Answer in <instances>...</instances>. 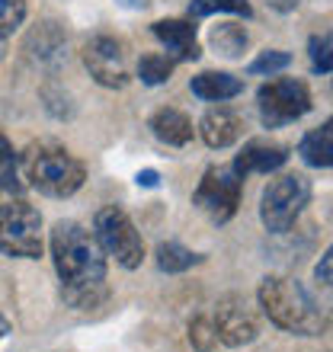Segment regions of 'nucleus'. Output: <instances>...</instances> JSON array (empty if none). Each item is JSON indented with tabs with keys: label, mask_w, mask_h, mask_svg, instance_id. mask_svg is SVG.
<instances>
[{
	"label": "nucleus",
	"mask_w": 333,
	"mask_h": 352,
	"mask_svg": "<svg viewBox=\"0 0 333 352\" xmlns=\"http://www.w3.org/2000/svg\"><path fill=\"white\" fill-rule=\"evenodd\" d=\"M52 260L65 305L90 311L106 301V253L90 231L77 221H58L52 231Z\"/></svg>",
	"instance_id": "1"
},
{
	"label": "nucleus",
	"mask_w": 333,
	"mask_h": 352,
	"mask_svg": "<svg viewBox=\"0 0 333 352\" xmlns=\"http://www.w3.org/2000/svg\"><path fill=\"white\" fill-rule=\"evenodd\" d=\"M259 311L266 314V320L286 333L295 336H317L327 330L324 307L314 301V295L308 292L298 278L288 276H266L259 282L257 292Z\"/></svg>",
	"instance_id": "2"
},
{
	"label": "nucleus",
	"mask_w": 333,
	"mask_h": 352,
	"mask_svg": "<svg viewBox=\"0 0 333 352\" xmlns=\"http://www.w3.org/2000/svg\"><path fill=\"white\" fill-rule=\"evenodd\" d=\"M26 167V179L32 189H39L48 199H67L74 195L83 186V164L67 154L65 148H55V144H39L26 154L23 160Z\"/></svg>",
	"instance_id": "3"
},
{
	"label": "nucleus",
	"mask_w": 333,
	"mask_h": 352,
	"mask_svg": "<svg viewBox=\"0 0 333 352\" xmlns=\"http://www.w3.org/2000/svg\"><path fill=\"white\" fill-rule=\"evenodd\" d=\"M311 202V179L301 173H282L269 179L259 199V221L269 234H286L295 228L305 205Z\"/></svg>",
	"instance_id": "4"
},
{
	"label": "nucleus",
	"mask_w": 333,
	"mask_h": 352,
	"mask_svg": "<svg viewBox=\"0 0 333 352\" xmlns=\"http://www.w3.org/2000/svg\"><path fill=\"white\" fill-rule=\"evenodd\" d=\"M0 253L19 260L42 256V214L13 195L0 202Z\"/></svg>",
	"instance_id": "5"
},
{
	"label": "nucleus",
	"mask_w": 333,
	"mask_h": 352,
	"mask_svg": "<svg viewBox=\"0 0 333 352\" xmlns=\"http://www.w3.org/2000/svg\"><path fill=\"white\" fill-rule=\"evenodd\" d=\"M93 237L106 256L119 263L122 269H138L144 260V241L135 231V224L119 205H106L93 218Z\"/></svg>",
	"instance_id": "6"
},
{
	"label": "nucleus",
	"mask_w": 333,
	"mask_h": 352,
	"mask_svg": "<svg viewBox=\"0 0 333 352\" xmlns=\"http://www.w3.org/2000/svg\"><path fill=\"white\" fill-rule=\"evenodd\" d=\"M257 106L266 129H282L288 122L301 119L305 112H311V90L298 77H276L259 87Z\"/></svg>",
	"instance_id": "7"
},
{
	"label": "nucleus",
	"mask_w": 333,
	"mask_h": 352,
	"mask_svg": "<svg viewBox=\"0 0 333 352\" xmlns=\"http://www.w3.org/2000/svg\"><path fill=\"white\" fill-rule=\"evenodd\" d=\"M241 189H244V176L231 167H208L202 176V183L195 186L193 202L202 208L212 221L224 224L237 214L241 205Z\"/></svg>",
	"instance_id": "8"
},
{
	"label": "nucleus",
	"mask_w": 333,
	"mask_h": 352,
	"mask_svg": "<svg viewBox=\"0 0 333 352\" xmlns=\"http://www.w3.org/2000/svg\"><path fill=\"white\" fill-rule=\"evenodd\" d=\"M83 65L100 87L119 90V87L129 84V55H125V45L119 38L93 36L83 45Z\"/></svg>",
	"instance_id": "9"
},
{
	"label": "nucleus",
	"mask_w": 333,
	"mask_h": 352,
	"mask_svg": "<svg viewBox=\"0 0 333 352\" xmlns=\"http://www.w3.org/2000/svg\"><path fill=\"white\" fill-rule=\"evenodd\" d=\"M215 330H218V343L224 346H247L257 340L259 333V320L253 314V307L244 301L241 295H228L218 301L215 307Z\"/></svg>",
	"instance_id": "10"
},
{
	"label": "nucleus",
	"mask_w": 333,
	"mask_h": 352,
	"mask_svg": "<svg viewBox=\"0 0 333 352\" xmlns=\"http://www.w3.org/2000/svg\"><path fill=\"white\" fill-rule=\"evenodd\" d=\"M151 32L158 36V42L166 48V55L173 61H195L202 55L199 38H195V26L186 19H158Z\"/></svg>",
	"instance_id": "11"
},
{
	"label": "nucleus",
	"mask_w": 333,
	"mask_h": 352,
	"mask_svg": "<svg viewBox=\"0 0 333 352\" xmlns=\"http://www.w3.org/2000/svg\"><path fill=\"white\" fill-rule=\"evenodd\" d=\"M288 160V148L276 144L269 138H253L241 148V154L234 157V170L241 176L247 173H276L282 164Z\"/></svg>",
	"instance_id": "12"
},
{
	"label": "nucleus",
	"mask_w": 333,
	"mask_h": 352,
	"mask_svg": "<svg viewBox=\"0 0 333 352\" xmlns=\"http://www.w3.org/2000/svg\"><path fill=\"white\" fill-rule=\"evenodd\" d=\"M241 129H244L241 119H237L231 109H224V106L208 109L202 116V122H199V135H202V141L208 144V148H215V151L231 148L234 141L241 138Z\"/></svg>",
	"instance_id": "13"
},
{
	"label": "nucleus",
	"mask_w": 333,
	"mask_h": 352,
	"mask_svg": "<svg viewBox=\"0 0 333 352\" xmlns=\"http://www.w3.org/2000/svg\"><path fill=\"white\" fill-rule=\"evenodd\" d=\"M189 90L193 96L205 102H224V100H234L244 93V80L241 77L228 74V71H202L189 80Z\"/></svg>",
	"instance_id": "14"
},
{
	"label": "nucleus",
	"mask_w": 333,
	"mask_h": 352,
	"mask_svg": "<svg viewBox=\"0 0 333 352\" xmlns=\"http://www.w3.org/2000/svg\"><path fill=\"white\" fill-rule=\"evenodd\" d=\"M151 131H154L164 144H170V148H183V144L193 141L195 129L186 112L173 109V106H164V109H158L151 116Z\"/></svg>",
	"instance_id": "15"
},
{
	"label": "nucleus",
	"mask_w": 333,
	"mask_h": 352,
	"mask_svg": "<svg viewBox=\"0 0 333 352\" xmlns=\"http://www.w3.org/2000/svg\"><path fill=\"white\" fill-rule=\"evenodd\" d=\"M298 154L305 160L308 167L317 170H330L333 167V116L321 125V129L308 131L301 144H298Z\"/></svg>",
	"instance_id": "16"
},
{
	"label": "nucleus",
	"mask_w": 333,
	"mask_h": 352,
	"mask_svg": "<svg viewBox=\"0 0 333 352\" xmlns=\"http://www.w3.org/2000/svg\"><path fill=\"white\" fill-rule=\"evenodd\" d=\"M202 263V253H193L189 247L176 241H166L158 247V266L164 272H186V269H193Z\"/></svg>",
	"instance_id": "17"
},
{
	"label": "nucleus",
	"mask_w": 333,
	"mask_h": 352,
	"mask_svg": "<svg viewBox=\"0 0 333 352\" xmlns=\"http://www.w3.org/2000/svg\"><path fill=\"white\" fill-rule=\"evenodd\" d=\"M173 58L170 55H160V52H148V55H141L138 61V77L141 84L148 87H160L170 80V74H173Z\"/></svg>",
	"instance_id": "18"
},
{
	"label": "nucleus",
	"mask_w": 333,
	"mask_h": 352,
	"mask_svg": "<svg viewBox=\"0 0 333 352\" xmlns=\"http://www.w3.org/2000/svg\"><path fill=\"white\" fill-rule=\"evenodd\" d=\"M212 13H234V16L250 19L253 7L250 0H193L189 3V16H212Z\"/></svg>",
	"instance_id": "19"
},
{
	"label": "nucleus",
	"mask_w": 333,
	"mask_h": 352,
	"mask_svg": "<svg viewBox=\"0 0 333 352\" xmlns=\"http://www.w3.org/2000/svg\"><path fill=\"white\" fill-rule=\"evenodd\" d=\"M308 58H311L314 74H333V32L311 36V42H308Z\"/></svg>",
	"instance_id": "20"
},
{
	"label": "nucleus",
	"mask_w": 333,
	"mask_h": 352,
	"mask_svg": "<svg viewBox=\"0 0 333 352\" xmlns=\"http://www.w3.org/2000/svg\"><path fill=\"white\" fill-rule=\"evenodd\" d=\"M292 65V55L288 52H282V48H269V52H259V58H253L250 61V74H257V77H276L282 74L286 67Z\"/></svg>",
	"instance_id": "21"
},
{
	"label": "nucleus",
	"mask_w": 333,
	"mask_h": 352,
	"mask_svg": "<svg viewBox=\"0 0 333 352\" xmlns=\"http://www.w3.org/2000/svg\"><path fill=\"white\" fill-rule=\"evenodd\" d=\"M212 45L218 48L224 58H237L244 48H247V32H244L241 26H231V23H228V26H218L212 32Z\"/></svg>",
	"instance_id": "22"
},
{
	"label": "nucleus",
	"mask_w": 333,
	"mask_h": 352,
	"mask_svg": "<svg viewBox=\"0 0 333 352\" xmlns=\"http://www.w3.org/2000/svg\"><path fill=\"white\" fill-rule=\"evenodd\" d=\"M0 189H19V160L7 135H0Z\"/></svg>",
	"instance_id": "23"
},
{
	"label": "nucleus",
	"mask_w": 333,
	"mask_h": 352,
	"mask_svg": "<svg viewBox=\"0 0 333 352\" xmlns=\"http://www.w3.org/2000/svg\"><path fill=\"white\" fill-rule=\"evenodd\" d=\"M189 343L195 352H212L218 346V330H215L212 317H195L189 324Z\"/></svg>",
	"instance_id": "24"
},
{
	"label": "nucleus",
	"mask_w": 333,
	"mask_h": 352,
	"mask_svg": "<svg viewBox=\"0 0 333 352\" xmlns=\"http://www.w3.org/2000/svg\"><path fill=\"white\" fill-rule=\"evenodd\" d=\"M26 19V0H0V38H10Z\"/></svg>",
	"instance_id": "25"
},
{
	"label": "nucleus",
	"mask_w": 333,
	"mask_h": 352,
	"mask_svg": "<svg viewBox=\"0 0 333 352\" xmlns=\"http://www.w3.org/2000/svg\"><path fill=\"white\" fill-rule=\"evenodd\" d=\"M314 278H317V282H324L327 288H333V247H327L324 256L317 260V266H314Z\"/></svg>",
	"instance_id": "26"
},
{
	"label": "nucleus",
	"mask_w": 333,
	"mask_h": 352,
	"mask_svg": "<svg viewBox=\"0 0 333 352\" xmlns=\"http://www.w3.org/2000/svg\"><path fill=\"white\" fill-rule=\"evenodd\" d=\"M135 183L144 186V189H154V186L160 183V176H158V170H141V173L135 176Z\"/></svg>",
	"instance_id": "27"
},
{
	"label": "nucleus",
	"mask_w": 333,
	"mask_h": 352,
	"mask_svg": "<svg viewBox=\"0 0 333 352\" xmlns=\"http://www.w3.org/2000/svg\"><path fill=\"white\" fill-rule=\"evenodd\" d=\"M122 3H129V7H135V10H144V7H148V0H122Z\"/></svg>",
	"instance_id": "28"
},
{
	"label": "nucleus",
	"mask_w": 333,
	"mask_h": 352,
	"mask_svg": "<svg viewBox=\"0 0 333 352\" xmlns=\"http://www.w3.org/2000/svg\"><path fill=\"white\" fill-rule=\"evenodd\" d=\"M7 333H10V324H7V317L0 314V340H3V336H7Z\"/></svg>",
	"instance_id": "29"
},
{
	"label": "nucleus",
	"mask_w": 333,
	"mask_h": 352,
	"mask_svg": "<svg viewBox=\"0 0 333 352\" xmlns=\"http://www.w3.org/2000/svg\"><path fill=\"white\" fill-rule=\"evenodd\" d=\"M3 42H7V38H0V61H3Z\"/></svg>",
	"instance_id": "30"
}]
</instances>
